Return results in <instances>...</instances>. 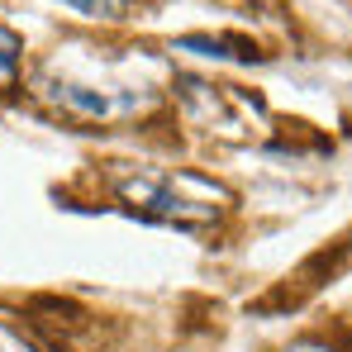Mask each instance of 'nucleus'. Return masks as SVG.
<instances>
[{"mask_svg": "<svg viewBox=\"0 0 352 352\" xmlns=\"http://www.w3.org/2000/svg\"><path fill=\"white\" fill-rule=\"evenodd\" d=\"M119 200L133 210V214H148V219H167V224H186V229H200V224H214L219 210H224V186L205 181L200 172H129L115 181Z\"/></svg>", "mask_w": 352, "mask_h": 352, "instance_id": "1", "label": "nucleus"}, {"mask_svg": "<svg viewBox=\"0 0 352 352\" xmlns=\"http://www.w3.org/2000/svg\"><path fill=\"white\" fill-rule=\"evenodd\" d=\"M38 91L43 100H53L58 110H67L72 119H96V124H115V119H133L138 110L153 105V86H138V81H81V76H67V72H38Z\"/></svg>", "mask_w": 352, "mask_h": 352, "instance_id": "2", "label": "nucleus"}, {"mask_svg": "<svg viewBox=\"0 0 352 352\" xmlns=\"http://www.w3.org/2000/svg\"><path fill=\"white\" fill-rule=\"evenodd\" d=\"M19 53H24V43H19V34L0 24V86H10V81L19 76Z\"/></svg>", "mask_w": 352, "mask_h": 352, "instance_id": "3", "label": "nucleus"}, {"mask_svg": "<svg viewBox=\"0 0 352 352\" xmlns=\"http://www.w3.org/2000/svg\"><path fill=\"white\" fill-rule=\"evenodd\" d=\"M62 5H72V10H81V14H96V19H115L124 0H62Z\"/></svg>", "mask_w": 352, "mask_h": 352, "instance_id": "4", "label": "nucleus"}, {"mask_svg": "<svg viewBox=\"0 0 352 352\" xmlns=\"http://www.w3.org/2000/svg\"><path fill=\"white\" fill-rule=\"evenodd\" d=\"M0 352H38V348H34V343H24V338L0 319Z\"/></svg>", "mask_w": 352, "mask_h": 352, "instance_id": "5", "label": "nucleus"}, {"mask_svg": "<svg viewBox=\"0 0 352 352\" xmlns=\"http://www.w3.org/2000/svg\"><path fill=\"white\" fill-rule=\"evenodd\" d=\"M286 352H333V348H324V343H291Z\"/></svg>", "mask_w": 352, "mask_h": 352, "instance_id": "6", "label": "nucleus"}]
</instances>
